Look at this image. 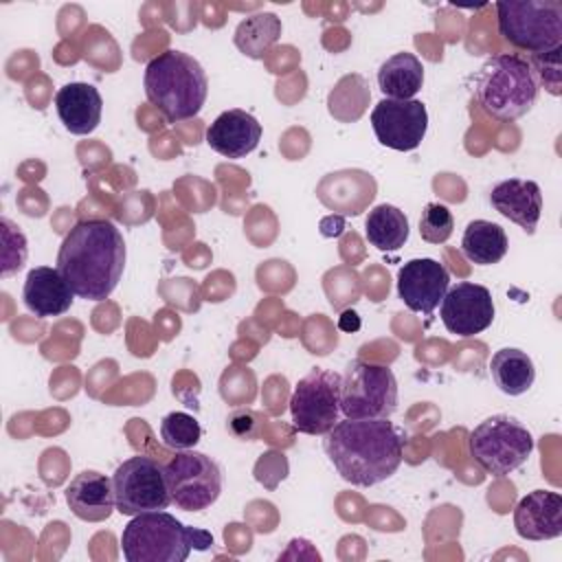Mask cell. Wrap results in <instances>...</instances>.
<instances>
[{
  "label": "cell",
  "instance_id": "277c9868",
  "mask_svg": "<svg viewBox=\"0 0 562 562\" xmlns=\"http://www.w3.org/2000/svg\"><path fill=\"white\" fill-rule=\"evenodd\" d=\"M211 544V531L189 527L165 509L132 516L121 533L127 562H184L193 549L206 551Z\"/></svg>",
  "mask_w": 562,
  "mask_h": 562
},
{
  "label": "cell",
  "instance_id": "7402d4cb",
  "mask_svg": "<svg viewBox=\"0 0 562 562\" xmlns=\"http://www.w3.org/2000/svg\"><path fill=\"white\" fill-rule=\"evenodd\" d=\"M378 86L386 99L408 101L424 86V66L413 53H395L380 66Z\"/></svg>",
  "mask_w": 562,
  "mask_h": 562
},
{
  "label": "cell",
  "instance_id": "f1b7e54d",
  "mask_svg": "<svg viewBox=\"0 0 562 562\" xmlns=\"http://www.w3.org/2000/svg\"><path fill=\"white\" fill-rule=\"evenodd\" d=\"M454 228V217L446 204L428 202L422 209L419 217V235L428 244H443L450 239Z\"/></svg>",
  "mask_w": 562,
  "mask_h": 562
},
{
  "label": "cell",
  "instance_id": "ac0fdd59",
  "mask_svg": "<svg viewBox=\"0 0 562 562\" xmlns=\"http://www.w3.org/2000/svg\"><path fill=\"white\" fill-rule=\"evenodd\" d=\"M22 299L29 312L40 318H48L66 314L75 301V292L57 268L37 266L26 274Z\"/></svg>",
  "mask_w": 562,
  "mask_h": 562
},
{
  "label": "cell",
  "instance_id": "8992f818",
  "mask_svg": "<svg viewBox=\"0 0 562 562\" xmlns=\"http://www.w3.org/2000/svg\"><path fill=\"white\" fill-rule=\"evenodd\" d=\"M496 18L503 40L520 50L544 55L562 48L560 0H501Z\"/></svg>",
  "mask_w": 562,
  "mask_h": 562
},
{
  "label": "cell",
  "instance_id": "f546056e",
  "mask_svg": "<svg viewBox=\"0 0 562 562\" xmlns=\"http://www.w3.org/2000/svg\"><path fill=\"white\" fill-rule=\"evenodd\" d=\"M0 231H2V277H9L24 266L29 248H26L24 233L11 220L2 217Z\"/></svg>",
  "mask_w": 562,
  "mask_h": 562
},
{
  "label": "cell",
  "instance_id": "4dcf8cb0",
  "mask_svg": "<svg viewBox=\"0 0 562 562\" xmlns=\"http://www.w3.org/2000/svg\"><path fill=\"white\" fill-rule=\"evenodd\" d=\"M560 50H551L544 55H531L529 64L533 68V75L538 79V86H544L553 97L560 94L562 77H560Z\"/></svg>",
  "mask_w": 562,
  "mask_h": 562
},
{
  "label": "cell",
  "instance_id": "1f68e13d",
  "mask_svg": "<svg viewBox=\"0 0 562 562\" xmlns=\"http://www.w3.org/2000/svg\"><path fill=\"white\" fill-rule=\"evenodd\" d=\"M226 428L239 441H255L261 435L263 417L250 408H239L226 417Z\"/></svg>",
  "mask_w": 562,
  "mask_h": 562
},
{
  "label": "cell",
  "instance_id": "9a60e30c",
  "mask_svg": "<svg viewBox=\"0 0 562 562\" xmlns=\"http://www.w3.org/2000/svg\"><path fill=\"white\" fill-rule=\"evenodd\" d=\"M204 140L220 156L239 160L257 149L261 140V123L250 112L233 108L222 112L206 127Z\"/></svg>",
  "mask_w": 562,
  "mask_h": 562
},
{
  "label": "cell",
  "instance_id": "4fadbf2b",
  "mask_svg": "<svg viewBox=\"0 0 562 562\" xmlns=\"http://www.w3.org/2000/svg\"><path fill=\"white\" fill-rule=\"evenodd\" d=\"M492 321L494 301L485 285L459 281L446 290L441 299V323L450 334L459 338H472L485 331Z\"/></svg>",
  "mask_w": 562,
  "mask_h": 562
},
{
  "label": "cell",
  "instance_id": "30bf717a",
  "mask_svg": "<svg viewBox=\"0 0 562 562\" xmlns=\"http://www.w3.org/2000/svg\"><path fill=\"white\" fill-rule=\"evenodd\" d=\"M171 503L184 512H202L222 494L220 465L198 450H178L165 465Z\"/></svg>",
  "mask_w": 562,
  "mask_h": 562
},
{
  "label": "cell",
  "instance_id": "4316f807",
  "mask_svg": "<svg viewBox=\"0 0 562 562\" xmlns=\"http://www.w3.org/2000/svg\"><path fill=\"white\" fill-rule=\"evenodd\" d=\"M371 99L369 86L362 75H345L338 79V83L331 88L327 97V110L329 114L340 123H351L362 116Z\"/></svg>",
  "mask_w": 562,
  "mask_h": 562
},
{
  "label": "cell",
  "instance_id": "ffe728a7",
  "mask_svg": "<svg viewBox=\"0 0 562 562\" xmlns=\"http://www.w3.org/2000/svg\"><path fill=\"white\" fill-rule=\"evenodd\" d=\"M55 110L70 134L86 136L94 132L101 123L103 99L92 83L72 81L57 90Z\"/></svg>",
  "mask_w": 562,
  "mask_h": 562
},
{
  "label": "cell",
  "instance_id": "9c48e42d",
  "mask_svg": "<svg viewBox=\"0 0 562 562\" xmlns=\"http://www.w3.org/2000/svg\"><path fill=\"white\" fill-rule=\"evenodd\" d=\"M342 375L329 369H312L303 375L290 397L294 430L303 435H327L340 422Z\"/></svg>",
  "mask_w": 562,
  "mask_h": 562
},
{
  "label": "cell",
  "instance_id": "83f0119b",
  "mask_svg": "<svg viewBox=\"0 0 562 562\" xmlns=\"http://www.w3.org/2000/svg\"><path fill=\"white\" fill-rule=\"evenodd\" d=\"M202 437V428L198 419L189 413L173 411L160 422V439L167 448L173 450H191Z\"/></svg>",
  "mask_w": 562,
  "mask_h": 562
},
{
  "label": "cell",
  "instance_id": "d6a6232c",
  "mask_svg": "<svg viewBox=\"0 0 562 562\" xmlns=\"http://www.w3.org/2000/svg\"><path fill=\"white\" fill-rule=\"evenodd\" d=\"M340 327H342V329H358V327H360V321H358L356 314H353L351 321H349V312H345V314L340 316Z\"/></svg>",
  "mask_w": 562,
  "mask_h": 562
},
{
  "label": "cell",
  "instance_id": "44dd1931",
  "mask_svg": "<svg viewBox=\"0 0 562 562\" xmlns=\"http://www.w3.org/2000/svg\"><path fill=\"white\" fill-rule=\"evenodd\" d=\"M490 204L522 231L533 233L542 213V191L533 180L509 178L492 189Z\"/></svg>",
  "mask_w": 562,
  "mask_h": 562
},
{
  "label": "cell",
  "instance_id": "3957f363",
  "mask_svg": "<svg viewBox=\"0 0 562 562\" xmlns=\"http://www.w3.org/2000/svg\"><path fill=\"white\" fill-rule=\"evenodd\" d=\"M145 94L167 123L193 119L209 94V79L202 64L189 53L169 48L145 66Z\"/></svg>",
  "mask_w": 562,
  "mask_h": 562
},
{
  "label": "cell",
  "instance_id": "8fae6325",
  "mask_svg": "<svg viewBox=\"0 0 562 562\" xmlns=\"http://www.w3.org/2000/svg\"><path fill=\"white\" fill-rule=\"evenodd\" d=\"M112 485H114L116 509L123 516L158 512L171 505L165 470L151 457L136 454L125 459L114 470Z\"/></svg>",
  "mask_w": 562,
  "mask_h": 562
},
{
  "label": "cell",
  "instance_id": "d6986e66",
  "mask_svg": "<svg viewBox=\"0 0 562 562\" xmlns=\"http://www.w3.org/2000/svg\"><path fill=\"white\" fill-rule=\"evenodd\" d=\"M66 503L70 512L86 522H103L116 507L112 479L97 470L79 472L66 487Z\"/></svg>",
  "mask_w": 562,
  "mask_h": 562
},
{
  "label": "cell",
  "instance_id": "7c38bea8",
  "mask_svg": "<svg viewBox=\"0 0 562 562\" xmlns=\"http://www.w3.org/2000/svg\"><path fill=\"white\" fill-rule=\"evenodd\" d=\"M371 127L380 145L395 151L417 149L428 130L426 105L417 99H382L371 112Z\"/></svg>",
  "mask_w": 562,
  "mask_h": 562
},
{
  "label": "cell",
  "instance_id": "e0dca14e",
  "mask_svg": "<svg viewBox=\"0 0 562 562\" xmlns=\"http://www.w3.org/2000/svg\"><path fill=\"white\" fill-rule=\"evenodd\" d=\"M318 200L342 215H358L375 198V180L360 169L327 173L316 187Z\"/></svg>",
  "mask_w": 562,
  "mask_h": 562
},
{
  "label": "cell",
  "instance_id": "2e32d148",
  "mask_svg": "<svg viewBox=\"0 0 562 562\" xmlns=\"http://www.w3.org/2000/svg\"><path fill=\"white\" fill-rule=\"evenodd\" d=\"M516 533L525 540H553L562 536V496L551 490H533L514 509Z\"/></svg>",
  "mask_w": 562,
  "mask_h": 562
},
{
  "label": "cell",
  "instance_id": "ba28073f",
  "mask_svg": "<svg viewBox=\"0 0 562 562\" xmlns=\"http://www.w3.org/2000/svg\"><path fill=\"white\" fill-rule=\"evenodd\" d=\"M397 408L395 373L375 362L351 360L340 382V411L347 419H389Z\"/></svg>",
  "mask_w": 562,
  "mask_h": 562
},
{
  "label": "cell",
  "instance_id": "603a6c76",
  "mask_svg": "<svg viewBox=\"0 0 562 562\" xmlns=\"http://www.w3.org/2000/svg\"><path fill=\"white\" fill-rule=\"evenodd\" d=\"M490 373L498 391L509 397L527 393L536 380L533 360L516 347L498 349L490 360Z\"/></svg>",
  "mask_w": 562,
  "mask_h": 562
},
{
  "label": "cell",
  "instance_id": "d4e9b609",
  "mask_svg": "<svg viewBox=\"0 0 562 562\" xmlns=\"http://www.w3.org/2000/svg\"><path fill=\"white\" fill-rule=\"evenodd\" d=\"M408 217L393 204H378L369 211L364 235L378 250H400L408 239Z\"/></svg>",
  "mask_w": 562,
  "mask_h": 562
},
{
  "label": "cell",
  "instance_id": "6da1fadb",
  "mask_svg": "<svg viewBox=\"0 0 562 562\" xmlns=\"http://www.w3.org/2000/svg\"><path fill=\"white\" fill-rule=\"evenodd\" d=\"M125 241L110 220H81L64 237L57 252V270L75 296L86 301L108 299L125 268Z\"/></svg>",
  "mask_w": 562,
  "mask_h": 562
},
{
  "label": "cell",
  "instance_id": "7a4b0ae2",
  "mask_svg": "<svg viewBox=\"0 0 562 562\" xmlns=\"http://www.w3.org/2000/svg\"><path fill=\"white\" fill-rule=\"evenodd\" d=\"M323 448L336 472L351 485L371 487L393 476L402 463V437L389 419H340Z\"/></svg>",
  "mask_w": 562,
  "mask_h": 562
},
{
  "label": "cell",
  "instance_id": "484cf974",
  "mask_svg": "<svg viewBox=\"0 0 562 562\" xmlns=\"http://www.w3.org/2000/svg\"><path fill=\"white\" fill-rule=\"evenodd\" d=\"M281 20L270 11H259L241 20L235 29V46L252 59H261L281 37Z\"/></svg>",
  "mask_w": 562,
  "mask_h": 562
},
{
  "label": "cell",
  "instance_id": "52a82bcc",
  "mask_svg": "<svg viewBox=\"0 0 562 562\" xmlns=\"http://www.w3.org/2000/svg\"><path fill=\"white\" fill-rule=\"evenodd\" d=\"M468 450L481 470L507 476L533 452V435L512 415H492L470 432Z\"/></svg>",
  "mask_w": 562,
  "mask_h": 562
},
{
  "label": "cell",
  "instance_id": "5b68a950",
  "mask_svg": "<svg viewBox=\"0 0 562 562\" xmlns=\"http://www.w3.org/2000/svg\"><path fill=\"white\" fill-rule=\"evenodd\" d=\"M538 79L527 57L518 53H498L485 59L474 77L479 105L498 121L525 116L538 101Z\"/></svg>",
  "mask_w": 562,
  "mask_h": 562
},
{
  "label": "cell",
  "instance_id": "5bb4252c",
  "mask_svg": "<svg viewBox=\"0 0 562 562\" xmlns=\"http://www.w3.org/2000/svg\"><path fill=\"white\" fill-rule=\"evenodd\" d=\"M448 288V268L430 257L411 259L397 272V294L411 312H435Z\"/></svg>",
  "mask_w": 562,
  "mask_h": 562
},
{
  "label": "cell",
  "instance_id": "cb8c5ba5",
  "mask_svg": "<svg viewBox=\"0 0 562 562\" xmlns=\"http://www.w3.org/2000/svg\"><path fill=\"white\" fill-rule=\"evenodd\" d=\"M509 241L501 224L490 220H472L461 237V252L476 266L498 263L507 255Z\"/></svg>",
  "mask_w": 562,
  "mask_h": 562
}]
</instances>
